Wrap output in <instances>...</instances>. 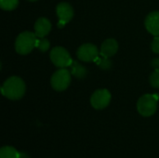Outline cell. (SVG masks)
Masks as SVG:
<instances>
[{
	"mask_svg": "<svg viewBox=\"0 0 159 158\" xmlns=\"http://www.w3.org/2000/svg\"><path fill=\"white\" fill-rule=\"evenodd\" d=\"M37 36L32 32H23L20 34L15 42V49L17 53L20 55H26L30 53L36 44Z\"/></svg>",
	"mask_w": 159,
	"mask_h": 158,
	"instance_id": "2",
	"label": "cell"
},
{
	"mask_svg": "<svg viewBox=\"0 0 159 158\" xmlns=\"http://www.w3.org/2000/svg\"><path fill=\"white\" fill-rule=\"evenodd\" d=\"M151 47H152V50L155 53L159 54V35L155 37V39L153 40V42L151 44Z\"/></svg>",
	"mask_w": 159,
	"mask_h": 158,
	"instance_id": "18",
	"label": "cell"
},
{
	"mask_svg": "<svg viewBox=\"0 0 159 158\" xmlns=\"http://www.w3.org/2000/svg\"><path fill=\"white\" fill-rule=\"evenodd\" d=\"M20 153L11 146H4L0 150V158H19Z\"/></svg>",
	"mask_w": 159,
	"mask_h": 158,
	"instance_id": "13",
	"label": "cell"
},
{
	"mask_svg": "<svg viewBox=\"0 0 159 158\" xmlns=\"http://www.w3.org/2000/svg\"><path fill=\"white\" fill-rule=\"evenodd\" d=\"M19 158H29V156H28L25 153H20Z\"/></svg>",
	"mask_w": 159,
	"mask_h": 158,
	"instance_id": "21",
	"label": "cell"
},
{
	"mask_svg": "<svg viewBox=\"0 0 159 158\" xmlns=\"http://www.w3.org/2000/svg\"><path fill=\"white\" fill-rule=\"evenodd\" d=\"M71 68L70 72L72 74V75L75 76L78 79H83L87 76L88 71L86 69V67H84L83 65H81L78 61H73L72 64L69 66Z\"/></svg>",
	"mask_w": 159,
	"mask_h": 158,
	"instance_id": "12",
	"label": "cell"
},
{
	"mask_svg": "<svg viewBox=\"0 0 159 158\" xmlns=\"http://www.w3.org/2000/svg\"><path fill=\"white\" fill-rule=\"evenodd\" d=\"M71 72L66 68H61L56 71L50 79V84L56 91L65 90L71 83Z\"/></svg>",
	"mask_w": 159,
	"mask_h": 158,
	"instance_id": "4",
	"label": "cell"
},
{
	"mask_svg": "<svg viewBox=\"0 0 159 158\" xmlns=\"http://www.w3.org/2000/svg\"><path fill=\"white\" fill-rule=\"evenodd\" d=\"M26 90L24 81L18 76L7 78L1 88L2 94L9 100H20L23 97Z\"/></svg>",
	"mask_w": 159,
	"mask_h": 158,
	"instance_id": "1",
	"label": "cell"
},
{
	"mask_svg": "<svg viewBox=\"0 0 159 158\" xmlns=\"http://www.w3.org/2000/svg\"><path fill=\"white\" fill-rule=\"evenodd\" d=\"M50 60L52 63L59 68H66L69 67L73 60L69 54V52L62 47H55L50 51Z\"/></svg>",
	"mask_w": 159,
	"mask_h": 158,
	"instance_id": "5",
	"label": "cell"
},
{
	"mask_svg": "<svg viewBox=\"0 0 159 158\" xmlns=\"http://www.w3.org/2000/svg\"><path fill=\"white\" fill-rule=\"evenodd\" d=\"M151 86L155 88H159V69H156L155 72L150 75Z\"/></svg>",
	"mask_w": 159,
	"mask_h": 158,
	"instance_id": "17",
	"label": "cell"
},
{
	"mask_svg": "<svg viewBox=\"0 0 159 158\" xmlns=\"http://www.w3.org/2000/svg\"><path fill=\"white\" fill-rule=\"evenodd\" d=\"M19 0H0V7L3 10L10 11L17 8Z\"/></svg>",
	"mask_w": 159,
	"mask_h": 158,
	"instance_id": "15",
	"label": "cell"
},
{
	"mask_svg": "<svg viewBox=\"0 0 159 158\" xmlns=\"http://www.w3.org/2000/svg\"><path fill=\"white\" fill-rule=\"evenodd\" d=\"M51 30V23L47 18H39L34 23V34L37 37H45Z\"/></svg>",
	"mask_w": 159,
	"mask_h": 158,
	"instance_id": "11",
	"label": "cell"
},
{
	"mask_svg": "<svg viewBox=\"0 0 159 158\" xmlns=\"http://www.w3.org/2000/svg\"><path fill=\"white\" fill-rule=\"evenodd\" d=\"M118 50V43L114 38H108L106 39L101 47V52L100 54L103 57L110 58L114 56Z\"/></svg>",
	"mask_w": 159,
	"mask_h": 158,
	"instance_id": "10",
	"label": "cell"
},
{
	"mask_svg": "<svg viewBox=\"0 0 159 158\" xmlns=\"http://www.w3.org/2000/svg\"><path fill=\"white\" fill-rule=\"evenodd\" d=\"M144 25L146 30L156 35H159V11H154L151 12L147 15L145 21H144Z\"/></svg>",
	"mask_w": 159,
	"mask_h": 158,
	"instance_id": "8",
	"label": "cell"
},
{
	"mask_svg": "<svg viewBox=\"0 0 159 158\" xmlns=\"http://www.w3.org/2000/svg\"><path fill=\"white\" fill-rule=\"evenodd\" d=\"M49 41L44 37H38L36 39V44H35V47H37L41 52H46L48 48H49Z\"/></svg>",
	"mask_w": 159,
	"mask_h": 158,
	"instance_id": "16",
	"label": "cell"
},
{
	"mask_svg": "<svg viewBox=\"0 0 159 158\" xmlns=\"http://www.w3.org/2000/svg\"><path fill=\"white\" fill-rule=\"evenodd\" d=\"M56 13L60 20L64 22H69L74 17V9L72 6L68 3H60L56 7Z\"/></svg>",
	"mask_w": 159,
	"mask_h": 158,
	"instance_id": "9",
	"label": "cell"
},
{
	"mask_svg": "<svg viewBox=\"0 0 159 158\" xmlns=\"http://www.w3.org/2000/svg\"><path fill=\"white\" fill-rule=\"evenodd\" d=\"M158 99V95L145 94L142 96L137 102V109L140 115L145 117L153 115L157 112Z\"/></svg>",
	"mask_w": 159,
	"mask_h": 158,
	"instance_id": "3",
	"label": "cell"
},
{
	"mask_svg": "<svg viewBox=\"0 0 159 158\" xmlns=\"http://www.w3.org/2000/svg\"><path fill=\"white\" fill-rule=\"evenodd\" d=\"M99 53H100L99 49L95 45L88 43V44H83L78 47L76 55L80 61L89 62V61H94L96 58L99 56Z\"/></svg>",
	"mask_w": 159,
	"mask_h": 158,
	"instance_id": "7",
	"label": "cell"
},
{
	"mask_svg": "<svg viewBox=\"0 0 159 158\" xmlns=\"http://www.w3.org/2000/svg\"><path fill=\"white\" fill-rule=\"evenodd\" d=\"M65 24H66V22H64V21L59 20V21H58V27H59V28H63Z\"/></svg>",
	"mask_w": 159,
	"mask_h": 158,
	"instance_id": "20",
	"label": "cell"
},
{
	"mask_svg": "<svg viewBox=\"0 0 159 158\" xmlns=\"http://www.w3.org/2000/svg\"><path fill=\"white\" fill-rule=\"evenodd\" d=\"M152 66L155 69H159V59H154L152 61Z\"/></svg>",
	"mask_w": 159,
	"mask_h": 158,
	"instance_id": "19",
	"label": "cell"
},
{
	"mask_svg": "<svg viewBox=\"0 0 159 158\" xmlns=\"http://www.w3.org/2000/svg\"><path fill=\"white\" fill-rule=\"evenodd\" d=\"M94 61L99 65V67H100L102 70H109V69L112 67V65H113V63H112V61L109 60V58L103 57V56H102V55H101V57L98 56Z\"/></svg>",
	"mask_w": 159,
	"mask_h": 158,
	"instance_id": "14",
	"label": "cell"
},
{
	"mask_svg": "<svg viewBox=\"0 0 159 158\" xmlns=\"http://www.w3.org/2000/svg\"><path fill=\"white\" fill-rule=\"evenodd\" d=\"M28 1H31V2H34V1H37V0H28Z\"/></svg>",
	"mask_w": 159,
	"mask_h": 158,
	"instance_id": "22",
	"label": "cell"
},
{
	"mask_svg": "<svg viewBox=\"0 0 159 158\" xmlns=\"http://www.w3.org/2000/svg\"><path fill=\"white\" fill-rule=\"evenodd\" d=\"M111 93L109 90L103 88V89H98L96 90L91 98H90V103L93 108L97 110H102L106 108L110 102H111Z\"/></svg>",
	"mask_w": 159,
	"mask_h": 158,
	"instance_id": "6",
	"label": "cell"
}]
</instances>
